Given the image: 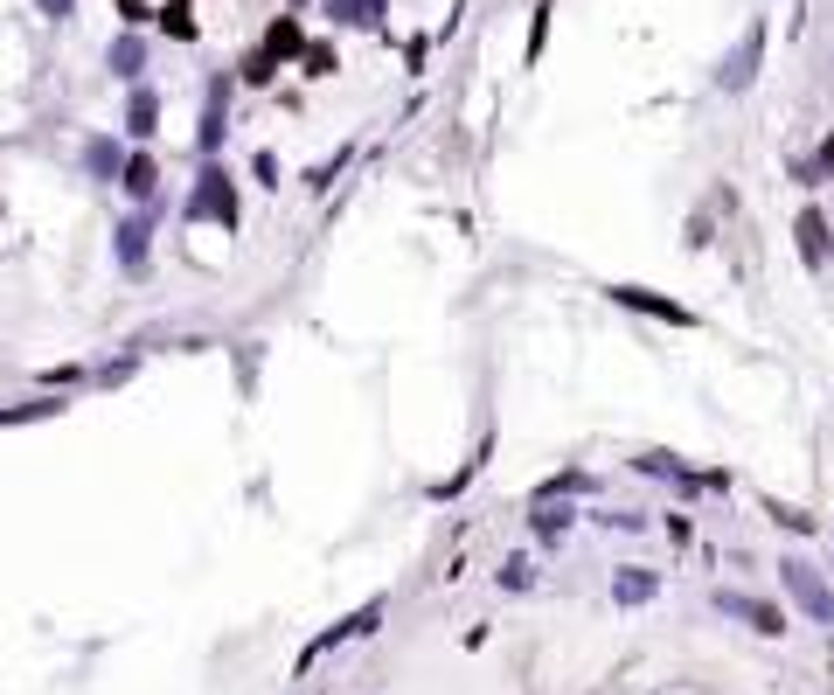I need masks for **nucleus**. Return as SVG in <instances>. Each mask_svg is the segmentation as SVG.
<instances>
[{
  "label": "nucleus",
  "mask_w": 834,
  "mask_h": 695,
  "mask_svg": "<svg viewBox=\"0 0 834 695\" xmlns=\"http://www.w3.org/2000/svg\"><path fill=\"white\" fill-rule=\"evenodd\" d=\"M181 216H188V230H195V223L237 230V174H230L223 160H202V167H195V188H188V202H181Z\"/></svg>",
  "instance_id": "obj_1"
},
{
  "label": "nucleus",
  "mask_w": 834,
  "mask_h": 695,
  "mask_svg": "<svg viewBox=\"0 0 834 695\" xmlns=\"http://www.w3.org/2000/svg\"><path fill=\"white\" fill-rule=\"evenodd\" d=\"M779 584H786L793 612H807L814 626H834V584L821 577V563H814L807 550H786V556H779Z\"/></svg>",
  "instance_id": "obj_2"
},
{
  "label": "nucleus",
  "mask_w": 834,
  "mask_h": 695,
  "mask_svg": "<svg viewBox=\"0 0 834 695\" xmlns=\"http://www.w3.org/2000/svg\"><path fill=\"white\" fill-rule=\"evenodd\" d=\"M153 223H160V202L126 209V216L112 223V258H119L126 278H146V265H153Z\"/></svg>",
  "instance_id": "obj_3"
},
{
  "label": "nucleus",
  "mask_w": 834,
  "mask_h": 695,
  "mask_svg": "<svg viewBox=\"0 0 834 695\" xmlns=\"http://www.w3.org/2000/svg\"><path fill=\"white\" fill-rule=\"evenodd\" d=\"M383 619H390V598H369V605H362V612H348V619H334V626H327V633H313V640H306V647H299V675H306V668H313V661H327V654H334V647H348V640H369V633H376V626H383Z\"/></svg>",
  "instance_id": "obj_4"
},
{
  "label": "nucleus",
  "mask_w": 834,
  "mask_h": 695,
  "mask_svg": "<svg viewBox=\"0 0 834 695\" xmlns=\"http://www.w3.org/2000/svg\"><path fill=\"white\" fill-rule=\"evenodd\" d=\"M605 299H612V306H626V313H647V320H661V327H702V313H695V306L668 299V292H654V285H605Z\"/></svg>",
  "instance_id": "obj_5"
},
{
  "label": "nucleus",
  "mask_w": 834,
  "mask_h": 695,
  "mask_svg": "<svg viewBox=\"0 0 834 695\" xmlns=\"http://www.w3.org/2000/svg\"><path fill=\"white\" fill-rule=\"evenodd\" d=\"M716 612H723V619H744V626H751V633H765V640H779V633H786V605L751 598V591H716Z\"/></svg>",
  "instance_id": "obj_6"
},
{
  "label": "nucleus",
  "mask_w": 834,
  "mask_h": 695,
  "mask_svg": "<svg viewBox=\"0 0 834 695\" xmlns=\"http://www.w3.org/2000/svg\"><path fill=\"white\" fill-rule=\"evenodd\" d=\"M793 244H800V258H807V272H828L834 265V223L807 202L800 216H793Z\"/></svg>",
  "instance_id": "obj_7"
},
{
  "label": "nucleus",
  "mask_w": 834,
  "mask_h": 695,
  "mask_svg": "<svg viewBox=\"0 0 834 695\" xmlns=\"http://www.w3.org/2000/svg\"><path fill=\"white\" fill-rule=\"evenodd\" d=\"M230 139V77H209V112H202V133H195V160H216Z\"/></svg>",
  "instance_id": "obj_8"
},
{
  "label": "nucleus",
  "mask_w": 834,
  "mask_h": 695,
  "mask_svg": "<svg viewBox=\"0 0 834 695\" xmlns=\"http://www.w3.org/2000/svg\"><path fill=\"white\" fill-rule=\"evenodd\" d=\"M626 466H633V473H647V480H661V487H675V494H702V473H695V466H682L675 452H633Z\"/></svg>",
  "instance_id": "obj_9"
},
{
  "label": "nucleus",
  "mask_w": 834,
  "mask_h": 695,
  "mask_svg": "<svg viewBox=\"0 0 834 695\" xmlns=\"http://www.w3.org/2000/svg\"><path fill=\"white\" fill-rule=\"evenodd\" d=\"M758 56H765V28L751 21V35H744V42L730 49V63L716 70V91H730V98H737V91H744V84L758 77Z\"/></svg>",
  "instance_id": "obj_10"
},
{
  "label": "nucleus",
  "mask_w": 834,
  "mask_h": 695,
  "mask_svg": "<svg viewBox=\"0 0 834 695\" xmlns=\"http://www.w3.org/2000/svg\"><path fill=\"white\" fill-rule=\"evenodd\" d=\"M119 188H126V202L133 209H146V202H160V160L139 146V153H126V167H119Z\"/></svg>",
  "instance_id": "obj_11"
},
{
  "label": "nucleus",
  "mask_w": 834,
  "mask_h": 695,
  "mask_svg": "<svg viewBox=\"0 0 834 695\" xmlns=\"http://www.w3.org/2000/svg\"><path fill=\"white\" fill-rule=\"evenodd\" d=\"M536 515H529V536L536 543H563L577 522H584V508H570V501H529Z\"/></svg>",
  "instance_id": "obj_12"
},
{
  "label": "nucleus",
  "mask_w": 834,
  "mask_h": 695,
  "mask_svg": "<svg viewBox=\"0 0 834 695\" xmlns=\"http://www.w3.org/2000/svg\"><path fill=\"white\" fill-rule=\"evenodd\" d=\"M105 63H112L119 84H139V77H146V35H139V28H119L112 49H105Z\"/></svg>",
  "instance_id": "obj_13"
},
{
  "label": "nucleus",
  "mask_w": 834,
  "mask_h": 695,
  "mask_svg": "<svg viewBox=\"0 0 834 695\" xmlns=\"http://www.w3.org/2000/svg\"><path fill=\"white\" fill-rule=\"evenodd\" d=\"M70 411V397H21V404H0V431H21V424H49V417Z\"/></svg>",
  "instance_id": "obj_14"
},
{
  "label": "nucleus",
  "mask_w": 834,
  "mask_h": 695,
  "mask_svg": "<svg viewBox=\"0 0 834 695\" xmlns=\"http://www.w3.org/2000/svg\"><path fill=\"white\" fill-rule=\"evenodd\" d=\"M126 133H133L139 146L160 133V91H153V84H133V98H126Z\"/></svg>",
  "instance_id": "obj_15"
},
{
  "label": "nucleus",
  "mask_w": 834,
  "mask_h": 695,
  "mask_svg": "<svg viewBox=\"0 0 834 695\" xmlns=\"http://www.w3.org/2000/svg\"><path fill=\"white\" fill-rule=\"evenodd\" d=\"M139 362H146V341H126L112 362H91V383H98V390H119V383L139 376Z\"/></svg>",
  "instance_id": "obj_16"
},
{
  "label": "nucleus",
  "mask_w": 834,
  "mask_h": 695,
  "mask_svg": "<svg viewBox=\"0 0 834 695\" xmlns=\"http://www.w3.org/2000/svg\"><path fill=\"white\" fill-rule=\"evenodd\" d=\"M258 49H265V56H278V63H292V56L306 49V21H299V14H278L272 28H265V42H258Z\"/></svg>",
  "instance_id": "obj_17"
},
{
  "label": "nucleus",
  "mask_w": 834,
  "mask_h": 695,
  "mask_svg": "<svg viewBox=\"0 0 834 695\" xmlns=\"http://www.w3.org/2000/svg\"><path fill=\"white\" fill-rule=\"evenodd\" d=\"M661 591V570H640V563H619V577H612V598L619 605H647Z\"/></svg>",
  "instance_id": "obj_18"
},
{
  "label": "nucleus",
  "mask_w": 834,
  "mask_h": 695,
  "mask_svg": "<svg viewBox=\"0 0 834 695\" xmlns=\"http://www.w3.org/2000/svg\"><path fill=\"white\" fill-rule=\"evenodd\" d=\"M334 28H383V0H320Z\"/></svg>",
  "instance_id": "obj_19"
},
{
  "label": "nucleus",
  "mask_w": 834,
  "mask_h": 695,
  "mask_svg": "<svg viewBox=\"0 0 834 695\" xmlns=\"http://www.w3.org/2000/svg\"><path fill=\"white\" fill-rule=\"evenodd\" d=\"M35 390H42V397H70V390H91V362H56V369H42V376H35Z\"/></svg>",
  "instance_id": "obj_20"
},
{
  "label": "nucleus",
  "mask_w": 834,
  "mask_h": 695,
  "mask_svg": "<svg viewBox=\"0 0 834 695\" xmlns=\"http://www.w3.org/2000/svg\"><path fill=\"white\" fill-rule=\"evenodd\" d=\"M119 167H126V153H119V139H84V174L91 181H119Z\"/></svg>",
  "instance_id": "obj_21"
},
{
  "label": "nucleus",
  "mask_w": 834,
  "mask_h": 695,
  "mask_svg": "<svg viewBox=\"0 0 834 695\" xmlns=\"http://www.w3.org/2000/svg\"><path fill=\"white\" fill-rule=\"evenodd\" d=\"M598 487V473H584V466H563V473H550L529 501H570V494H591Z\"/></svg>",
  "instance_id": "obj_22"
},
{
  "label": "nucleus",
  "mask_w": 834,
  "mask_h": 695,
  "mask_svg": "<svg viewBox=\"0 0 834 695\" xmlns=\"http://www.w3.org/2000/svg\"><path fill=\"white\" fill-rule=\"evenodd\" d=\"M292 70L320 84V77H334V70H341V56H334V42H320V35H306V49L292 56Z\"/></svg>",
  "instance_id": "obj_23"
},
{
  "label": "nucleus",
  "mask_w": 834,
  "mask_h": 695,
  "mask_svg": "<svg viewBox=\"0 0 834 695\" xmlns=\"http://www.w3.org/2000/svg\"><path fill=\"white\" fill-rule=\"evenodd\" d=\"M153 21H160V35L195 42V0H167V7H153Z\"/></svg>",
  "instance_id": "obj_24"
},
{
  "label": "nucleus",
  "mask_w": 834,
  "mask_h": 695,
  "mask_svg": "<svg viewBox=\"0 0 834 695\" xmlns=\"http://www.w3.org/2000/svg\"><path fill=\"white\" fill-rule=\"evenodd\" d=\"M591 522H598V529H612V536H647V522H654V515H640V508H598Z\"/></svg>",
  "instance_id": "obj_25"
},
{
  "label": "nucleus",
  "mask_w": 834,
  "mask_h": 695,
  "mask_svg": "<svg viewBox=\"0 0 834 695\" xmlns=\"http://www.w3.org/2000/svg\"><path fill=\"white\" fill-rule=\"evenodd\" d=\"M237 77H244L251 91H265V84H272V77H278V56H265V49H244V63H237Z\"/></svg>",
  "instance_id": "obj_26"
},
{
  "label": "nucleus",
  "mask_w": 834,
  "mask_h": 695,
  "mask_svg": "<svg viewBox=\"0 0 834 695\" xmlns=\"http://www.w3.org/2000/svg\"><path fill=\"white\" fill-rule=\"evenodd\" d=\"M501 591H536V556H508L501 563Z\"/></svg>",
  "instance_id": "obj_27"
},
{
  "label": "nucleus",
  "mask_w": 834,
  "mask_h": 695,
  "mask_svg": "<svg viewBox=\"0 0 834 695\" xmlns=\"http://www.w3.org/2000/svg\"><path fill=\"white\" fill-rule=\"evenodd\" d=\"M341 167H348V146H341V153H327V160H320V167H313V174H306V188H313V195H320V188H327V181H334V174H341Z\"/></svg>",
  "instance_id": "obj_28"
},
{
  "label": "nucleus",
  "mask_w": 834,
  "mask_h": 695,
  "mask_svg": "<svg viewBox=\"0 0 834 695\" xmlns=\"http://www.w3.org/2000/svg\"><path fill=\"white\" fill-rule=\"evenodd\" d=\"M772 522L793 529V536H814V515H800V508H772Z\"/></svg>",
  "instance_id": "obj_29"
},
{
  "label": "nucleus",
  "mask_w": 834,
  "mask_h": 695,
  "mask_svg": "<svg viewBox=\"0 0 834 695\" xmlns=\"http://www.w3.org/2000/svg\"><path fill=\"white\" fill-rule=\"evenodd\" d=\"M119 21H126V28H146V21H153V0H119Z\"/></svg>",
  "instance_id": "obj_30"
},
{
  "label": "nucleus",
  "mask_w": 834,
  "mask_h": 695,
  "mask_svg": "<svg viewBox=\"0 0 834 695\" xmlns=\"http://www.w3.org/2000/svg\"><path fill=\"white\" fill-rule=\"evenodd\" d=\"M543 35H550V0H543V7H536V28H529V63H536V56H543Z\"/></svg>",
  "instance_id": "obj_31"
},
{
  "label": "nucleus",
  "mask_w": 834,
  "mask_h": 695,
  "mask_svg": "<svg viewBox=\"0 0 834 695\" xmlns=\"http://www.w3.org/2000/svg\"><path fill=\"white\" fill-rule=\"evenodd\" d=\"M814 167H821V188H834V133L821 139V153H814Z\"/></svg>",
  "instance_id": "obj_32"
},
{
  "label": "nucleus",
  "mask_w": 834,
  "mask_h": 695,
  "mask_svg": "<svg viewBox=\"0 0 834 695\" xmlns=\"http://www.w3.org/2000/svg\"><path fill=\"white\" fill-rule=\"evenodd\" d=\"M251 174H258V188H278V160H272V153H258V160H251Z\"/></svg>",
  "instance_id": "obj_33"
},
{
  "label": "nucleus",
  "mask_w": 834,
  "mask_h": 695,
  "mask_svg": "<svg viewBox=\"0 0 834 695\" xmlns=\"http://www.w3.org/2000/svg\"><path fill=\"white\" fill-rule=\"evenodd\" d=\"M70 7H77V0H42V14H49V21H70Z\"/></svg>",
  "instance_id": "obj_34"
}]
</instances>
